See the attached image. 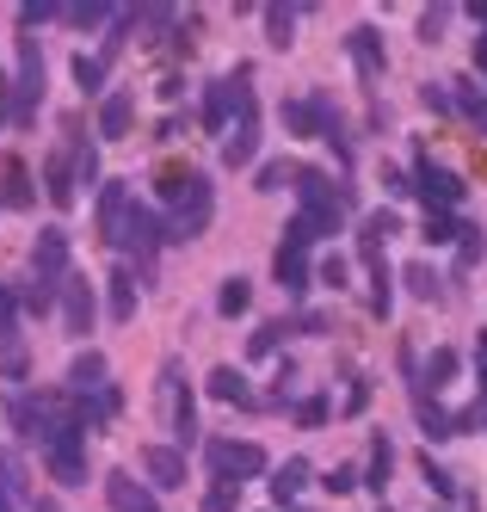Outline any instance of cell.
<instances>
[{
    "instance_id": "1",
    "label": "cell",
    "mask_w": 487,
    "mask_h": 512,
    "mask_svg": "<svg viewBox=\"0 0 487 512\" xmlns=\"http://www.w3.org/2000/svg\"><path fill=\"white\" fill-rule=\"evenodd\" d=\"M155 401H161V420L173 432V445L179 451H192V438H198V414H192V389H185V371H179V358L161 364V377H155Z\"/></svg>"
},
{
    "instance_id": "2",
    "label": "cell",
    "mask_w": 487,
    "mask_h": 512,
    "mask_svg": "<svg viewBox=\"0 0 487 512\" xmlns=\"http://www.w3.org/2000/svg\"><path fill=\"white\" fill-rule=\"evenodd\" d=\"M309 247H315V223H309V216H290V229H284V241L272 253V278L290 290V297L309 290Z\"/></svg>"
},
{
    "instance_id": "3",
    "label": "cell",
    "mask_w": 487,
    "mask_h": 512,
    "mask_svg": "<svg viewBox=\"0 0 487 512\" xmlns=\"http://www.w3.org/2000/svg\"><path fill=\"white\" fill-rule=\"evenodd\" d=\"M290 179H296V198H303V216L315 223V235H333V229H340V216H346V192L333 186L327 173H315V167H296Z\"/></svg>"
},
{
    "instance_id": "4",
    "label": "cell",
    "mask_w": 487,
    "mask_h": 512,
    "mask_svg": "<svg viewBox=\"0 0 487 512\" xmlns=\"http://www.w3.org/2000/svg\"><path fill=\"white\" fill-rule=\"evenodd\" d=\"M210 216H216V186H210L204 173H192V179H185V192H179V204H173L167 241H198L210 229Z\"/></svg>"
},
{
    "instance_id": "5",
    "label": "cell",
    "mask_w": 487,
    "mask_h": 512,
    "mask_svg": "<svg viewBox=\"0 0 487 512\" xmlns=\"http://www.w3.org/2000/svg\"><path fill=\"white\" fill-rule=\"evenodd\" d=\"M13 118L31 124L37 112V93H44V50H37V38H19V75H13Z\"/></svg>"
},
{
    "instance_id": "6",
    "label": "cell",
    "mask_w": 487,
    "mask_h": 512,
    "mask_svg": "<svg viewBox=\"0 0 487 512\" xmlns=\"http://www.w3.org/2000/svg\"><path fill=\"white\" fill-rule=\"evenodd\" d=\"M259 155V105H253V87L241 75V118L229 130V142H222V167H247Z\"/></svg>"
},
{
    "instance_id": "7",
    "label": "cell",
    "mask_w": 487,
    "mask_h": 512,
    "mask_svg": "<svg viewBox=\"0 0 487 512\" xmlns=\"http://www.w3.org/2000/svg\"><path fill=\"white\" fill-rule=\"evenodd\" d=\"M414 192L426 198V210H457L463 204V179L451 167H432V155L414 161Z\"/></svg>"
},
{
    "instance_id": "8",
    "label": "cell",
    "mask_w": 487,
    "mask_h": 512,
    "mask_svg": "<svg viewBox=\"0 0 487 512\" xmlns=\"http://www.w3.org/2000/svg\"><path fill=\"white\" fill-rule=\"evenodd\" d=\"M210 469L229 475V482H247V475L266 469V451L247 445V438H210Z\"/></svg>"
},
{
    "instance_id": "9",
    "label": "cell",
    "mask_w": 487,
    "mask_h": 512,
    "mask_svg": "<svg viewBox=\"0 0 487 512\" xmlns=\"http://www.w3.org/2000/svg\"><path fill=\"white\" fill-rule=\"evenodd\" d=\"M130 186L124 179H111V186H99V241L105 247H124V229H130Z\"/></svg>"
},
{
    "instance_id": "10",
    "label": "cell",
    "mask_w": 487,
    "mask_h": 512,
    "mask_svg": "<svg viewBox=\"0 0 487 512\" xmlns=\"http://www.w3.org/2000/svg\"><path fill=\"white\" fill-rule=\"evenodd\" d=\"M31 278H44V284H62V278H68V235H62V229H37Z\"/></svg>"
},
{
    "instance_id": "11",
    "label": "cell",
    "mask_w": 487,
    "mask_h": 512,
    "mask_svg": "<svg viewBox=\"0 0 487 512\" xmlns=\"http://www.w3.org/2000/svg\"><path fill=\"white\" fill-rule=\"evenodd\" d=\"M161 241H167V229H161V216L155 210H130V229H124V247L136 253V266L148 272V260H155V253H161Z\"/></svg>"
},
{
    "instance_id": "12",
    "label": "cell",
    "mask_w": 487,
    "mask_h": 512,
    "mask_svg": "<svg viewBox=\"0 0 487 512\" xmlns=\"http://www.w3.org/2000/svg\"><path fill=\"white\" fill-rule=\"evenodd\" d=\"M142 475L155 488H185V451L179 445H142Z\"/></svg>"
},
{
    "instance_id": "13",
    "label": "cell",
    "mask_w": 487,
    "mask_h": 512,
    "mask_svg": "<svg viewBox=\"0 0 487 512\" xmlns=\"http://www.w3.org/2000/svg\"><path fill=\"white\" fill-rule=\"evenodd\" d=\"M105 500H111V512H161L155 494H148L130 469H111V475H105Z\"/></svg>"
},
{
    "instance_id": "14",
    "label": "cell",
    "mask_w": 487,
    "mask_h": 512,
    "mask_svg": "<svg viewBox=\"0 0 487 512\" xmlns=\"http://www.w3.org/2000/svg\"><path fill=\"white\" fill-rule=\"evenodd\" d=\"M62 321H68V334H93V284L87 278H62Z\"/></svg>"
},
{
    "instance_id": "15",
    "label": "cell",
    "mask_w": 487,
    "mask_h": 512,
    "mask_svg": "<svg viewBox=\"0 0 487 512\" xmlns=\"http://www.w3.org/2000/svg\"><path fill=\"white\" fill-rule=\"evenodd\" d=\"M229 112H241V87L235 81H210L204 87V130L229 136Z\"/></svg>"
},
{
    "instance_id": "16",
    "label": "cell",
    "mask_w": 487,
    "mask_h": 512,
    "mask_svg": "<svg viewBox=\"0 0 487 512\" xmlns=\"http://www.w3.org/2000/svg\"><path fill=\"white\" fill-rule=\"evenodd\" d=\"M74 192H81V186H74V149H56V155L44 161V198H50L56 210H68Z\"/></svg>"
},
{
    "instance_id": "17",
    "label": "cell",
    "mask_w": 487,
    "mask_h": 512,
    "mask_svg": "<svg viewBox=\"0 0 487 512\" xmlns=\"http://www.w3.org/2000/svg\"><path fill=\"white\" fill-rule=\"evenodd\" d=\"M346 50H352V62H358V75L364 81H383V68H389V56H383V38L370 25H358L352 38H346Z\"/></svg>"
},
{
    "instance_id": "18",
    "label": "cell",
    "mask_w": 487,
    "mask_h": 512,
    "mask_svg": "<svg viewBox=\"0 0 487 512\" xmlns=\"http://www.w3.org/2000/svg\"><path fill=\"white\" fill-rule=\"evenodd\" d=\"M389 235H401V216H395V210H370V216H364V235H358L364 266L383 260V241H389Z\"/></svg>"
},
{
    "instance_id": "19",
    "label": "cell",
    "mask_w": 487,
    "mask_h": 512,
    "mask_svg": "<svg viewBox=\"0 0 487 512\" xmlns=\"http://www.w3.org/2000/svg\"><path fill=\"white\" fill-rule=\"evenodd\" d=\"M216 401H229V408H259V395L247 389V377L235 371V364H216V371H210V383H204Z\"/></svg>"
},
{
    "instance_id": "20",
    "label": "cell",
    "mask_w": 487,
    "mask_h": 512,
    "mask_svg": "<svg viewBox=\"0 0 487 512\" xmlns=\"http://www.w3.org/2000/svg\"><path fill=\"white\" fill-rule=\"evenodd\" d=\"M99 389H111V383H105V358H99V352H81V358L68 364V395L87 401V395H99Z\"/></svg>"
},
{
    "instance_id": "21",
    "label": "cell",
    "mask_w": 487,
    "mask_h": 512,
    "mask_svg": "<svg viewBox=\"0 0 487 512\" xmlns=\"http://www.w3.org/2000/svg\"><path fill=\"white\" fill-rule=\"evenodd\" d=\"M130 124H136V99L130 93H105V105H99V136L118 142V136H130Z\"/></svg>"
},
{
    "instance_id": "22",
    "label": "cell",
    "mask_w": 487,
    "mask_h": 512,
    "mask_svg": "<svg viewBox=\"0 0 487 512\" xmlns=\"http://www.w3.org/2000/svg\"><path fill=\"white\" fill-rule=\"evenodd\" d=\"M44 463H50V475L62 488H81L87 482V451L81 445H56V451H44Z\"/></svg>"
},
{
    "instance_id": "23",
    "label": "cell",
    "mask_w": 487,
    "mask_h": 512,
    "mask_svg": "<svg viewBox=\"0 0 487 512\" xmlns=\"http://www.w3.org/2000/svg\"><path fill=\"white\" fill-rule=\"evenodd\" d=\"M105 297H111V321H136V272L118 266L105 278Z\"/></svg>"
},
{
    "instance_id": "24",
    "label": "cell",
    "mask_w": 487,
    "mask_h": 512,
    "mask_svg": "<svg viewBox=\"0 0 487 512\" xmlns=\"http://www.w3.org/2000/svg\"><path fill=\"white\" fill-rule=\"evenodd\" d=\"M303 482H309V457H290V463L272 475V500H278V506H290L296 494H303Z\"/></svg>"
},
{
    "instance_id": "25",
    "label": "cell",
    "mask_w": 487,
    "mask_h": 512,
    "mask_svg": "<svg viewBox=\"0 0 487 512\" xmlns=\"http://www.w3.org/2000/svg\"><path fill=\"white\" fill-rule=\"evenodd\" d=\"M414 414H420V426H426V438H457V414H444L438 401H426L420 389H414Z\"/></svg>"
},
{
    "instance_id": "26",
    "label": "cell",
    "mask_w": 487,
    "mask_h": 512,
    "mask_svg": "<svg viewBox=\"0 0 487 512\" xmlns=\"http://www.w3.org/2000/svg\"><path fill=\"white\" fill-rule=\"evenodd\" d=\"M247 303H253V284L235 272V278H222V290H216V309L222 315H247Z\"/></svg>"
},
{
    "instance_id": "27",
    "label": "cell",
    "mask_w": 487,
    "mask_h": 512,
    "mask_svg": "<svg viewBox=\"0 0 487 512\" xmlns=\"http://www.w3.org/2000/svg\"><path fill=\"white\" fill-rule=\"evenodd\" d=\"M284 334H290V327H284V321H259V327H253V334H247V352H253V358H272Z\"/></svg>"
},
{
    "instance_id": "28",
    "label": "cell",
    "mask_w": 487,
    "mask_h": 512,
    "mask_svg": "<svg viewBox=\"0 0 487 512\" xmlns=\"http://www.w3.org/2000/svg\"><path fill=\"white\" fill-rule=\"evenodd\" d=\"M13 321H19V297L7 284H0V358H13L19 346H13Z\"/></svg>"
},
{
    "instance_id": "29",
    "label": "cell",
    "mask_w": 487,
    "mask_h": 512,
    "mask_svg": "<svg viewBox=\"0 0 487 512\" xmlns=\"http://www.w3.org/2000/svg\"><path fill=\"white\" fill-rule=\"evenodd\" d=\"M389 463H395V445L377 432V438H370V488H377V494H383V482H389Z\"/></svg>"
},
{
    "instance_id": "30",
    "label": "cell",
    "mask_w": 487,
    "mask_h": 512,
    "mask_svg": "<svg viewBox=\"0 0 487 512\" xmlns=\"http://www.w3.org/2000/svg\"><path fill=\"white\" fill-rule=\"evenodd\" d=\"M241 506V482H229V475H216L210 494H204V512H235Z\"/></svg>"
},
{
    "instance_id": "31",
    "label": "cell",
    "mask_w": 487,
    "mask_h": 512,
    "mask_svg": "<svg viewBox=\"0 0 487 512\" xmlns=\"http://www.w3.org/2000/svg\"><path fill=\"white\" fill-rule=\"evenodd\" d=\"M56 290H62V284H44V278H25V284H19V303H25L31 315H44V309L56 303Z\"/></svg>"
},
{
    "instance_id": "32",
    "label": "cell",
    "mask_w": 487,
    "mask_h": 512,
    "mask_svg": "<svg viewBox=\"0 0 487 512\" xmlns=\"http://www.w3.org/2000/svg\"><path fill=\"white\" fill-rule=\"evenodd\" d=\"M451 377H457V352H451V346H438V352H432V364H426V377H420V383H432V389H444V383H451ZM420 383H414V389H420Z\"/></svg>"
},
{
    "instance_id": "33",
    "label": "cell",
    "mask_w": 487,
    "mask_h": 512,
    "mask_svg": "<svg viewBox=\"0 0 487 512\" xmlns=\"http://www.w3.org/2000/svg\"><path fill=\"white\" fill-rule=\"evenodd\" d=\"M7 408H13V426H19L25 438H37V395H31V389H13Z\"/></svg>"
},
{
    "instance_id": "34",
    "label": "cell",
    "mask_w": 487,
    "mask_h": 512,
    "mask_svg": "<svg viewBox=\"0 0 487 512\" xmlns=\"http://www.w3.org/2000/svg\"><path fill=\"white\" fill-rule=\"evenodd\" d=\"M457 235H463V223H457L451 210H426V241H432V247H444V241H457Z\"/></svg>"
},
{
    "instance_id": "35",
    "label": "cell",
    "mask_w": 487,
    "mask_h": 512,
    "mask_svg": "<svg viewBox=\"0 0 487 512\" xmlns=\"http://www.w3.org/2000/svg\"><path fill=\"white\" fill-rule=\"evenodd\" d=\"M74 186H99V149L93 142H74Z\"/></svg>"
},
{
    "instance_id": "36",
    "label": "cell",
    "mask_w": 487,
    "mask_h": 512,
    "mask_svg": "<svg viewBox=\"0 0 487 512\" xmlns=\"http://www.w3.org/2000/svg\"><path fill=\"white\" fill-rule=\"evenodd\" d=\"M401 278H407V290H414V297H420V303H432V297H438V272H432L426 260H414V266H407Z\"/></svg>"
},
{
    "instance_id": "37",
    "label": "cell",
    "mask_w": 487,
    "mask_h": 512,
    "mask_svg": "<svg viewBox=\"0 0 487 512\" xmlns=\"http://www.w3.org/2000/svg\"><path fill=\"white\" fill-rule=\"evenodd\" d=\"M370 309H377V315L395 309V290H389V266H383V260L370 266Z\"/></svg>"
},
{
    "instance_id": "38",
    "label": "cell",
    "mask_w": 487,
    "mask_h": 512,
    "mask_svg": "<svg viewBox=\"0 0 487 512\" xmlns=\"http://www.w3.org/2000/svg\"><path fill=\"white\" fill-rule=\"evenodd\" d=\"M0 204H31V179H25V167H7V179H0Z\"/></svg>"
},
{
    "instance_id": "39",
    "label": "cell",
    "mask_w": 487,
    "mask_h": 512,
    "mask_svg": "<svg viewBox=\"0 0 487 512\" xmlns=\"http://www.w3.org/2000/svg\"><path fill=\"white\" fill-rule=\"evenodd\" d=\"M266 31H272V44L284 50L290 31H296V7H266Z\"/></svg>"
},
{
    "instance_id": "40",
    "label": "cell",
    "mask_w": 487,
    "mask_h": 512,
    "mask_svg": "<svg viewBox=\"0 0 487 512\" xmlns=\"http://www.w3.org/2000/svg\"><path fill=\"white\" fill-rule=\"evenodd\" d=\"M74 81H81L87 93H99V81H105V56H74Z\"/></svg>"
},
{
    "instance_id": "41",
    "label": "cell",
    "mask_w": 487,
    "mask_h": 512,
    "mask_svg": "<svg viewBox=\"0 0 487 512\" xmlns=\"http://www.w3.org/2000/svg\"><path fill=\"white\" fill-rule=\"evenodd\" d=\"M420 475H426V488H432L438 500H451V494H457V482H451V475H444V469H438L432 457H420Z\"/></svg>"
},
{
    "instance_id": "42",
    "label": "cell",
    "mask_w": 487,
    "mask_h": 512,
    "mask_svg": "<svg viewBox=\"0 0 487 512\" xmlns=\"http://www.w3.org/2000/svg\"><path fill=\"white\" fill-rule=\"evenodd\" d=\"M321 488H327V494H352V488H358V469H352V463H333V475H327Z\"/></svg>"
},
{
    "instance_id": "43",
    "label": "cell",
    "mask_w": 487,
    "mask_h": 512,
    "mask_svg": "<svg viewBox=\"0 0 487 512\" xmlns=\"http://www.w3.org/2000/svg\"><path fill=\"white\" fill-rule=\"evenodd\" d=\"M62 19L68 25H105V19H118L111 7H62Z\"/></svg>"
},
{
    "instance_id": "44",
    "label": "cell",
    "mask_w": 487,
    "mask_h": 512,
    "mask_svg": "<svg viewBox=\"0 0 487 512\" xmlns=\"http://www.w3.org/2000/svg\"><path fill=\"white\" fill-rule=\"evenodd\" d=\"M444 19H451V7H432V13L420 19V38H426V44H438V38H444Z\"/></svg>"
},
{
    "instance_id": "45",
    "label": "cell",
    "mask_w": 487,
    "mask_h": 512,
    "mask_svg": "<svg viewBox=\"0 0 487 512\" xmlns=\"http://www.w3.org/2000/svg\"><path fill=\"white\" fill-rule=\"evenodd\" d=\"M284 173H296V167H284V161H266V167H259V192H278V186H284Z\"/></svg>"
},
{
    "instance_id": "46",
    "label": "cell",
    "mask_w": 487,
    "mask_h": 512,
    "mask_svg": "<svg viewBox=\"0 0 487 512\" xmlns=\"http://www.w3.org/2000/svg\"><path fill=\"white\" fill-rule=\"evenodd\" d=\"M321 284L346 290V260H340V253H327V260H321Z\"/></svg>"
},
{
    "instance_id": "47",
    "label": "cell",
    "mask_w": 487,
    "mask_h": 512,
    "mask_svg": "<svg viewBox=\"0 0 487 512\" xmlns=\"http://www.w3.org/2000/svg\"><path fill=\"white\" fill-rule=\"evenodd\" d=\"M296 420H303V426H327V401H321V395H309L303 408H296Z\"/></svg>"
},
{
    "instance_id": "48",
    "label": "cell",
    "mask_w": 487,
    "mask_h": 512,
    "mask_svg": "<svg viewBox=\"0 0 487 512\" xmlns=\"http://www.w3.org/2000/svg\"><path fill=\"white\" fill-rule=\"evenodd\" d=\"M364 408H370V383L352 377V389H346V414H364Z\"/></svg>"
},
{
    "instance_id": "49",
    "label": "cell",
    "mask_w": 487,
    "mask_h": 512,
    "mask_svg": "<svg viewBox=\"0 0 487 512\" xmlns=\"http://www.w3.org/2000/svg\"><path fill=\"white\" fill-rule=\"evenodd\" d=\"M50 13H56V7H44V0H25V7H19V25L31 31V25H44Z\"/></svg>"
},
{
    "instance_id": "50",
    "label": "cell",
    "mask_w": 487,
    "mask_h": 512,
    "mask_svg": "<svg viewBox=\"0 0 487 512\" xmlns=\"http://www.w3.org/2000/svg\"><path fill=\"white\" fill-rule=\"evenodd\" d=\"M457 260H463V266H475V260H481V229H463V247H457Z\"/></svg>"
},
{
    "instance_id": "51",
    "label": "cell",
    "mask_w": 487,
    "mask_h": 512,
    "mask_svg": "<svg viewBox=\"0 0 487 512\" xmlns=\"http://www.w3.org/2000/svg\"><path fill=\"white\" fill-rule=\"evenodd\" d=\"M383 186H389V198H401V192H414V186H407V173H395V167H383Z\"/></svg>"
},
{
    "instance_id": "52",
    "label": "cell",
    "mask_w": 487,
    "mask_h": 512,
    "mask_svg": "<svg viewBox=\"0 0 487 512\" xmlns=\"http://www.w3.org/2000/svg\"><path fill=\"white\" fill-rule=\"evenodd\" d=\"M469 19H475V25H487V0H469Z\"/></svg>"
},
{
    "instance_id": "53",
    "label": "cell",
    "mask_w": 487,
    "mask_h": 512,
    "mask_svg": "<svg viewBox=\"0 0 487 512\" xmlns=\"http://www.w3.org/2000/svg\"><path fill=\"white\" fill-rule=\"evenodd\" d=\"M475 68H487V38H475Z\"/></svg>"
},
{
    "instance_id": "54",
    "label": "cell",
    "mask_w": 487,
    "mask_h": 512,
    "mask_svg": "<svg viewBox=\"0 0 487 512\" xmlns=\"http://www.w3.org/2000/svg\"><path fill=\"white\" fill-rule=\"evenodd\" d=\"M31 512H56V506H50V500H44V506H31Z\"/></svg>"
},
{
    "instance_id": "55",
    "label": "cell",
    "mask_w": 487,
    "mask_h": 512,
    "mask_svg": "<svg viewBox=\"0 0 487 512\" xmlns=\"http://www.w3.org/2000/svg\"><path fill=\"white\" fill-rule=\"evenodd\" d=\"M0 512H13V500H0Z\"/></svg>"
},
{
    "instance_id": "56",
    "label": "cell",
    "mask_w": 487,
    "mask_h": 512,
    "mask_svg": "<svg viewBox=\"0 0 487 512\" xmlns=\"http://www.w3.org/2000/svg\"><path fill=\"white\" fill-rule=\"evenodd\" d=\"M0 93H7V87H0Z\"/></svg>"
}]
</instances>
